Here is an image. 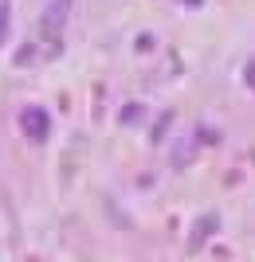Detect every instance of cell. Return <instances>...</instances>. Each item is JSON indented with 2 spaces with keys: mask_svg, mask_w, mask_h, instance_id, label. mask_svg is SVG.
Instances as JSON below:
<instances>
[{
  "mask_svg": "<svg viewBox=\"0 0 255 262\" xmlns=\"http://www.w3.org/2000/svg\"><path fill=\"white\" fill-rule=\"evenodd\" d=\"M67 8H71V0H51L44 8V20H40V28H44L47 35H59L67 24Z\"/></svg>",
  "mask_w": 255,
  "mask_h": 262,
  "instance_id": "2",
  "label": "cell"
},
{
  "mask_svg": "<svg viewBox=\"0 0 255 262\" xmlns=\"http://www.w3.org/2000/svg\"><path fill=\"white\" fill-rule=\"evenodd\" d=\"M20 129L32 137V141H44L47 137V129H51V118H47V110H40V106H28L20 114Z\"/></svg>",
  "mask_w": 255,
  "mask_h": 262,
  "instance_id": "1",
  "label": "cell"
},
{
  "mask_svg": "<svg viewBox=\"0 0 255 262\" xmlns=\"http://www.w3.org/2000/svg\"><path fill=\"white\" fill-rule=\"evenodd\" d=\"M247 82H251V86H255V59H251V63H247Z\"/></svg>",
  "mask_w": 255,
  "mask_h": 262,
  "instance_id": "6",
  "label": "cell"
},
{
  "mask_svg": "<svg viewBox=\"0 0 255 262\" xmlns=\"http://www.w3.org/2000/svg\"><path fill=\"white\" fill-rule=\"evenodd\" d=\"M122 118H126V125H130L133 118H142V106H126V110H122Z\"/></svg>",
  "mask_w": 255,
  "mask_h": 262,
  "instance_id": "5",
  "label": "cell"
},
{
  "mask_svg": "<svg viewBox=\"0 0 255 262\" xmlns=\"http://www.w3.org/2000/svg\"><path fill=\"white\" fill-rule=\"evenodd\" d=\"M212 227H216V215H208V219H204V227H197V231H192V243H200V239H204V235H208Z\"/></svg>",
  "mask_w": 255,
  "mask_h": 262,
  "instance_id": "4",
  "label": "cell"
},
{
  "mask_svg": "<svg viewBox=\"0 0 255 262\" xmlns=\"http://www.w3.org/2000/svg\"><path fill=\"white\" fill-rule=\"evenodd\" d=\"M8 20H12V0H0V43L8 35Z\"/></svg>",
  "mask_w": 255,
  "mask_h": 262,
  "instance_id": "3",
  "label": "cell"
}]
</instances>
